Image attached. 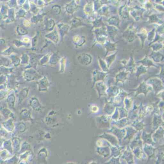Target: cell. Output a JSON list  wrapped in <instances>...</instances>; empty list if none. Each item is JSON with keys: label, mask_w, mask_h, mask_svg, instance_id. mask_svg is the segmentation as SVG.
<instances>
[{"label": "cell", "mask_w": 164, "mask_h": 164, "mask_svg": "<svg viewBox=\"0 0 164 164\" xmlns=\"http://www.w3.org/2000/svg\"><path fill=\"white\" fill-rule=\"evenodd\" d=\"M18 31L20 34L21 35H24V34H26L28 33L27 31H26V30H25L24 29H23V28H18Z\"/></svg>", "instance_id": "7a4b0ae2"}, {"label": "cell", "mask_w": 164, "mask_h": 164, "mask_svg": "<svg viewBox=\"0 0 164 164\" xmlns=\"http://www.w3.org/2000/svg\"><path fill=\"white\" fill-rule=\"evenodd\" d=\"M9 61L8 59L6 58L0 57V65H4V66H8L9 65Z\"/></svg>", "instance_id": "6da1fadb"}]
</instances>
